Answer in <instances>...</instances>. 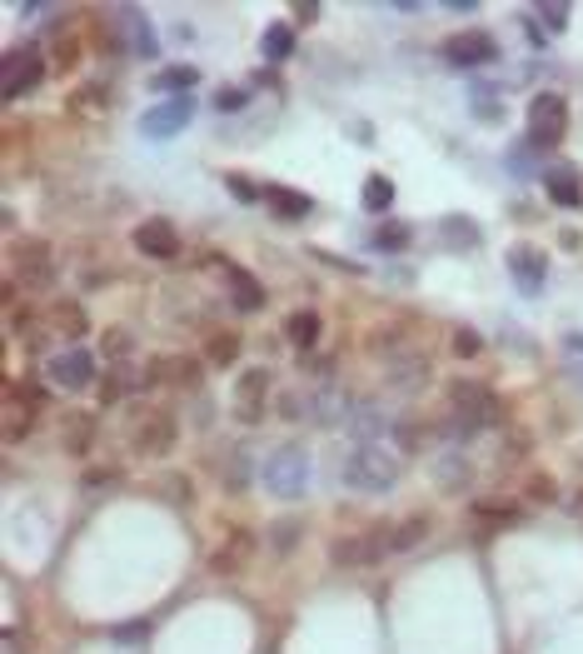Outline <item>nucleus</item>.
<instances>
[{
	"label": "nucleus",
	"mask_w": 583,
	"mask_h": 654,
	"mask_svg": "<svg viewBox=\"0 0 583 654\" xmlns=\"http://www.w3.org/2000/svg\"><path fill=\"white\" fill-rule=\"evenodd\" d=\"M499 420H503V404L489 385H474V380L449 385V420H444V435H449V440H474V435L494 429Z\"/></svg>",
	"instance_id": "1"
},
{
	"label": "nucleus",
	"mask_w": 583,
	"mask_h": 654,
	"mask_svg": "<svg viewBox=\"0 0 583 654\" xmlns=\"http://www.w3.org/2000/svg\"><path fill=\"white\" fill-rule=\"evenodd\" d=\"M344 485L364 489V495H379V489L399 485V455L389 445H354L344 455Z\"/></svg>",
	"instance_id": "2"
},
{
	"label": "nucleus",
	"mask_w": 583,
	"mask_h": 654,
	"mask_svg": "<svg viewBox=\"0 0 583 654\" xmlns=\"http://www.w3.org/2000/svg\"><path fill=\"white\" fill-rule=\"evenodd\" d=\"M259 480H265V489L275 500H300L304 489H309V455L300 445H280V450L265 455Z\"/></svg>",
	"instance_id": "3"
},
{
	"label": "nucleus",
	"mask_w": 583,
	"mask_h": 654,
	"mask_svg": "<svg viewBox=\"0 0 583 654\" xmlns=\"http://www.w3.org/2000/svg\"><path fill=\"white\" fill-rule=\"evenodd\" d=\"M569 135V106L554 90H538L534 106H529V145L538 150H554V145Z\"/></svg>",
	"instance_id": "4"
},
{
	"label": "nucleus",
	"mask_w": 583,
	"mask_h": 654,
	"mask_svg": "<svg viewBox=\"0 0 583 654\" xmlns=\"http://www.w3.org/2000/svg\"><path fill=\"white\" fill-rule=\"evenodd\" d=\"M350 404H354V395L344 390L339 380H315L309 390L300 395V415L315 420V425H344Z\"/></svg>",
	"instance_id": "5"
},
{
	"label": "nucleus",
	"mask_w": 583,
	"mask_h": 654,
	"mask_svg": "<svg viewBox=\"0 0 583 654\" xmlns=\"http://www.w3.org/2000/svg\"><path fill=\"white\" fill-rule=\"evenodd\" d=\"M40 81H46V56H40V50H31V46L11 50V56H5V65H0V96H5V100H25Z\"/></svg>",
	"instance_id": "6"
},
{
	"label": "nucleus",
	"mask_w": 583,
	"mask_h": 654,
	"mask_svg": "<svg viewBox=\"0 0 583 654\" xmlns=\"http://www.w3.org/2000/svg\"><path fill=\"white\" fill-rule=\"evenodd\" d=\"M394 524H374L364 535H350V540H335V565H374V559L394 555Z\"/></svg>",
	"instance_id": "7"
},
{
	"label": "nucleus",
	"mask_w": 583,
	"mask_h": 654,
	"mask_svg": "<svg viewBox=\"0 0 583 654\" xmlns=\"http://www.w3.org/2000/svg\"><path fill=\"white\" fill-rule=\"evenodd\" d=\"M11 280H21V286H31V290L56 286V261H50V245H40V240L15 245V251H11Z\"/></svg>",
	"instance_id": "8"
},
{
	"label": "nucleus",
	"mask_w": 583,
	"mask_h": 654,
	"mask_svg": "<svg viewBox=\"0 0 583 654\" xmlns=\"http://www.w3.org/2000/svg\"><path fill=\"white\" fill-rule=\"evenodd\" d=\"M180 440L175 429V415L170 410H150V415L135 420V455H150V460H160V455H170Z\"/></svg>",
	"instance_id": "9"
},
{
	"label": "nucleus",
	"mask_w": 583,
	"mask_h": 654,
	"mask_svg": "<svg viewBox=\"0 0 583 654\" xmlns=\"http://www.w3.org/2000/svg\"><path fill=\"white\" fill-rule=\"evenodd\" d=\"M444 60L459 65V71H484L499 60V46H494L484 31H464V36H449L444 40Z\"/></svg>",
	"instance_id": "10"
},
{
	"label": "nucleus",
	"mask_w": 583,
	"mask_h": 654,
	"mask_svg": "<svg viewBox=\"0 0 583 654\" xmlns=\"http://www.w3.org/2000/svg\"><path fill=\"white\" fill-rule=\"evenodd\" d=\"M50 380H56L60 390H85V385L95 380V360H90V350H81V346L56 350V355H50Z\"/></svg>",
	"instance_id": "11"
},
{
	"label": "nucleus",
	"mask_w": 583,
	"mask_h": 654,
	"mask_svg": "<svg viewBox=\"0 0 583 654\" xmlns=\"http://www.w3.org/2000/svg\"><path fill=\"white\" fill-rule=\"evenodd\" d=\"M190 116H195V100L175 96V100H165V106H155L150 116L141 120V131L150 135V141H170V135H180L190 125Z\"/></svg>",
	"instance_id": "12"
},
{
	"label": "nucleus",
	"mask_w": 583,
	"mask_h": 654,
	"mask_svg": "<svg viewBox=\"0 0 583 654\" xmlns=\"http://www.w3.org/2000/svg\"><path fill=\"white\" fill-rule=\"evenodd\" d=\"M265 400H269V370H245L240 390H234V415L245 425H259L265 420Z\"/></svg>",
	"instance_id": "13"
},
{
	"label": "nucleus",
	"mask_w": 583,
	"mask_h": 654,
	"mask_svg": "<svg viewBox=\"0 0 583 654\" xmlns=\"http://www.w3.org/2000/svg\"><path fill=\"white\" fill-rule=\"evenodd\" d=\"M135 251L150 261H175L180 255V230L170 220H141L135 226Z\"/></svg>",
	"instance_id": "14"
},
{
	"label": "nucleus",
	"mask_w": 583,
	"mask_h": 654,
	"mask_svg": "<svg viewBox=\"0 0 583 654\" xmlns=\"http://www.w3.org/2000/svg\"><path fill=\"white\" fill-rule=\"evenodd\" d=\"M474 460H469L464 450H444V455H434V485L444 489V495H464L469 485H474Z\"/></svg>",
	"instance_id": "15"
},
{
	"label": "nucleus",
	"mask_w": 583,
	"mask_h": 654,
	"mask_svg": "<svg viewBox=\"0 0 583 654\" xmlns=\"http://www.w3.org/2000/svg\"><path fill=\"white\" fill-rule=\"evenodd\" d=\"M145 385H175V390H195L199 385V365L185 355H160L145 365Z\"/></svg>",
	"instance_id": "16"
},
{
	"label": "nucleus",
	"mask_w": 583,
	"mask_h": 654,
	"mask_svg": "<svg viewBox=\"0 0 583 654\" xmlns=\"http://www.w3.org/2000/svg\"><path fill=\"white\" fill-rule=\"evenodd\" d=\"M509 270H513V280H519V290H524V295H538V290H544L548 261H544V251H538V245H513V251H509Z\"/></svg>",
	"instance_id": "17"
},
{
	"label": "nucleus",
	"mask_w": 583,
	"mask_h": 654,
	"mask_svg": "<svg viewBox=\"0 0 583 654\" xmlns=\"http://www.w3.org/2000/svg\"><path fill=\"white\" fill-rule=\"evenodd\" d=\"M344 429H350L360 445H379V435L389 429V415H385V410H379L374 400H354L350 415H344Z\"/></svg>",
	"instance_id": "18"
},
{
	"label": "nucleus",
	"mask_w": 583,
	"mask_h": 654,
	"mask_svg": "<svg viewBox=\"0 0 583 654\" xmlns=\"http://www.w3.org/2000/svg\"><path fill=\"white\" fill-rule=\"evenodd\" d=\"M110 25H120V31H110V36H116L125 50H135V56H155V36L145 31V21L130 11V5H116V11H110Z\"/></svg>",
	"instance_id": "19"
},
{
	"label": "nucleus",
	"mask_w": 583,
	"mask_h": 654,
	"mask_svg": "<svg viewBox=\"0 0 583 654\" xmlns=\"http://www.w3.org/2000/svg\"><path fill=\"white\" fill-rule=\"evenodd\" d=\"M385 375H389V385H394V390L414 395L424 380H429V360H424V355H414V350H399V355H389Z\"/></svg>",
	"instance_id": "20"
},
{
	"label": "nucleus",
	"mask_w": 583,
	"mask_h": 654,
	"mask_svg": "<svg viewBox=\"0 0 583 654\" xmlns=\"http://www.w3.org/2000/svg\"><path fill=\"white\" fill-rule=\"evenodd\" d=\"M224 286H230L234 310H245V315H255V310H265V286H259L255 275L245 270V265H224Z\"/></svg>",
	"instance_id": "21"
},
{
	"label": "nucleus",
	"mask_w": 583,
	"mask_h": 654,
	"mask_svg": "<svg viewBox=\"0 0 583 654\" xmlns=\"http://www.w3.org/2000/svg\"><path fill=\"white\" fill-rule=\"evenodd\" d=\"M544 185H548V201L563 205V210H579L583 205V180H579V170L573 166H548Z\"/></svg>",
	"instance_id": "22"
},
{
	"label": "nucleus",
	"mask_w": 583,
	"mask_h": 654,
	"mask_svg": "<svg viewBox=\"0 0 583 654\" xmlns=\"http://www.w3.org/2000/svg\"><path fill=\"white\" fill-rule=\"evenodd\" d=\"M141 385H145V370H135V365H110L106 380H100V400H106V404H120L130 390H141Z\"/></svg>",
	"instance_id": "23"
},
{
	"label": "nucleus",
	"mask_w": 583,
	"mask_h": 654,
	"mask_svg": "<svg viewBox=\"0 0 583 654\" xmlns=\"http://www.w3.org/2000/svg\"><path fill=\"white\" fill-rule=\"evenodd\" d=\"M60 445H65L71 455H85L95 445V420L81 415V410H71V415L60 420Z\"/></svg>",
	"instance_id": "24"
},
{
	"label": "nucleus",
	"mask_w": 583,
	"mask_h": 654,
	"mask_svg": "<svg viewBox=\"0 0 583 654\" xmlns=\"http://www.w3.org/2000/svg\"><path fill=\"white\" fill-rule=\"evenodd\" d=\"M265 201L280 220H304V215H309V195L290 191V185H265Z\"/></svg>",
	"instance_id": "25"
},
{
	"label": "nucleus",
	"mask_w": 583,
	"mask_h": 654,
	"mask_svg": "<svg viewBox=\"0 0 583 654\" xmlns=\"http://www.w3.org/2000/svg\"><path fill=\"white\" fill-rule=\"evenodd\" d=\"M46 325H50V335H56V340H71V346H75V340L85 335V310L75 305V300H71V305H56L46 315Z\"/></svg>",
	"instance_id": "26"
},
{
	"label": "nucleus",
	"mask_w": 583,
	"mask_h": 654,
	"mask_svg": "<svg viewBox=\"0 0 583 654\" xmlns=\"http://www.w3.org/2000/svg\"><path fill=\"white\" fill-rule=\"evenodd\" d=\"M319 330H325V325H319L315 310H294L290 320H284V340H290L294 350H309L319 340Z\"/></svg>",
	"instance_id": "27"
},
{
	"label": "nucleus",
	"mask_w": 583,
	"mask_h": 654,
	"mask_svg": "<svg viewBox=\"0 0 583 654\" xmlns=\"http://www.w3.org/2000/svg\"><path fill=\"white\" fill-rule=\"evenodd\" d=\"M424 540H429V520L424 514H414V520H404V524H394V555H409V549H420Z\"/></svg>",
	"instance_id": "28"
},
{
	"label": "nucleus",
	"mask_w": 583,
	"mask_h": 654,
	"mask_svg": "<svg viewBox=\"0 0 583 654\" xmlns=\"http://www.w3.org/2000/svg\"><path fill=\"white\" fill-rule=\"evenodd\" d=\"M245 559H250V535H245V530H234L230 545H224V555H215V570L234 574V570H245Z\"/></svg>",
	"instance_id": "29"
},
{
	"label": "nucleus",
	"mask_w": 583,
	"mask_h": 654,
	"mask_svg": "<svg viewBox=\"0 0 583 654\" xmlns=\"http://www.w3.org/2000/svg\"><path fill=\"white\" fill-rule=\"evenodd\" d=\"M71 110H81V116H100V110H110V90L106 85H75Z\"/></svg>",
	"instance_id": "30"
},
{
	"label": "nucleus",
	"mask_w": 583,
	"mask_h": 654,
	"mask_svg": "<svg viewBox=\"0 0 583 654\" xmlns=\"http://www.w3.org/2000/svg\"><path fill=\"white\" fill-rule=\"evenodd\" d=\"M31 410H36V404H25L21 395H5V440H25V429H31Z\"/></svg>",
	"instance_id": "31"
},
{
	"label": "nucleus",
	"mask_w": 583,
	"mask_h": 654,
	"mask_svg": "<svg viewBox=\"0 0 583 654\" xmlns=\"http://www.w3.org/2000/svg\"><path fill=\"white\" fill-rule=\"evenodd\" d=\"M195 81H199V71H195V65H170V71H160V75H155V90H165V96L175 100L180 90H190V85H195Z\"/></svg>",
	"instance_id": "32"
},
{
	"label": "nucleus",
	"mask_w": 583,
	"mask_h": 654,
	"mask_svg": "<svg viewBox=\"0 0 583 654\" xmlns=\"http://www.w3.org/2000/svg\"><path fill=\"white\" fill-rule=\"evenodd\" d=\"M259 50H265V60H284L294 50V25H269Z\"/></svg>",
	"instance_id": "33"
},
{
	"label": "nucleus",
	"mask_w": 583,
	"mask_h": 654,
	"mask_svg": "<svg viewBox=\"0 0 583 654\" xmlns=\"http://www.w3.org/2000/svg\"><path fill=\"white\" fill-rule=\"evenodd\" d=\"M100 350H106V355L116 360V365H130V350H135V335H130V330H120V325H116V330H106V340H100Z\"/></svg>",
	"instance_id": "34"
},
{
	"label": "nucleus",
	"mask_w": 583,
	"mask_h": 654,
	"mask_svg": "<svg viewBox=\"0 0 583 654\" xmlns=\"http://www.w3.org/2000/svg\"><path fill=\"white\" fill-rule=\"evenodd\" d=\"M389 201H394L389 175H369V180H364V205H369V210H389Z\"/></svg>",
	"instance_id": "35"
},
{
	"label": "nucleus",
	"mask_w": 583,
	"mask_h": 654,
	"mask_svg": "<svg viewBox=\"0 0 583 654\" xmlns=\"http://www.w3.org/2000/svg\"><path fill=\"white\" fill-rule=\"evenodd\" d=\"M409 240H414V235H409L404 220H389V226L374 230V245H379V251H404Z\"/></svg>",
	"instance_id": "36"
},
{
	"label": "nucleus",
	"mask_w": 583,
	"mask_h": 654,
	"mask_svg": "<svg viewBox=\"0 0 583 654\" xmlns=\"http://www.w3.org/2000/svg\"><path fill=\"white\" fill-rule=\"evenodd\" d=\"M394 440H399V450H404V455H414V450H424V440H429V435H424L420 420H399V425H394Z\"/></svg>",
	"instance_id": "37"
},
{
	"label": "nucleus",
	"mask_w": 583,
	"mask_h": 654,
	"mask_svg": "<svg viewBox=\"0 0 583 654\" xmlns=\"http://www.w3.org/2000/svg\"><path fill=\"white\" fill-rule=\"evenodd\" d=\"M444 230H449V245H478V226L474 220H464V215H449Z\"/></svg>",
	"instance_id": "38"
},
{
	"label": "nucleus",
	"mask_w": 583,
	"mask_h": 654,
	"mask_svg": "<svg viewBox=\"0 0 583 654\" xmlns=\"http://www.w3.org/2000/svg\"><path fill=\"white\" fill-rule=\"evenodd\" d=\"M513 520H519V510H513V505H499V500L478 505V524H484V530H494V524H513Z\"/></svg>",
	"instance_id": "39"
},
{
	"label": "nucleus",
	"mask_w": 583,
	"mask_h": 654,
	"mask_svg": "<svg viewBox=\"0 0 583 654\" xmlns=\"http://www.w3.org/2000/svg\"><path fill=\"white\" fill-rule=\"evenodd\" d=\"M240 355V335H215L210 340V365H230Z\"/></svg>",
	"instance_id": "40"
},
{
	"label": "nucleus",
	"mask_w": 583,
	"mask_h": 654,
	"mask_svg": "<svg viewBox=\"0 0 583 654\" xmlns=\"http://www.w3.org/2000/svg\"><path fill=\"white\" fill-rule=\"evenodd\" d=\"M224 489H245L250 485V475H245V455H240V450H234L230 455V460H224Z\"/></svg>",
	"instance_id": "41"
},
{
	"label": "nucleus",
	"mask_w": 583,
	"mask_h": 654,
	"mask_svg": "<svg viewBox=\"0 0 583 654\" xmlns=\"http://www.w3.org/2000/svg\"><path fill=\"white\" fill-rule=\"evenodd\" d=\"M294 540H300V524H294V520H284V524H275V535H269V545L280 549V555H290V549H294Z\"/></svg>",
	"instance_id": "42"
},
{
	"label": "nucleus",
	"mask_w": 583,
	"mask_h": 654,
	"mask_svg": "<svg viewBox=\"0 0 583 654\" xmlns=\"http://www.w3.org/2000/svg\"><path fill=\"white\" fill-rule=\"evenodd\" d=\"M250 100V90H230V85H224L220 96H215V110H224V116H230V110H240Z\"/></svg>",
	"instance_id": "43"
},
{
	"label": "nucleus",
	"mask_w": 583,
	"mask_h": 654,
	"mask_svg": "<svg viewBox=\"0 0 583 654\" xmlns=\"http://www.w3.org/2000/svg\"><path fill=\"white\" fill-rule=\"evenodd\" d=\"M478 350H484V340L474 330H454V355H478Z\"/></svg>",
	"instance_id": "44"
},
{
	"label": "nucleus",
	"mask_w": 583,
	"mask_h": 654,
	"mask_svg": "<svg viewBox=\"0 0 583 654\" xmlns=\"http://www.w3.org/2000/svg\"><path fill=\"white\" fill-rule=\"evenodd\" d=\"M224 185H230V191H234V201H259V191H255V185H250L245 175H224Z\"/></svg>",
	"instance_id": "45"
},
{
	"label": "nucleus",
	"mask_w": 583,
	"mask_h": 654,
	"mask_svg": "<svg viewBox=\"0 0 583 654\" xmlns=\"http://www.w3.org/2000/svg\"><path fill=\"white\" fill-rule=\"evenodd\" d=\"M538 21L554 25V31H563V25H569V5H544V11H538Z\"/></svg>",
	"instance_id": "46"
}]
</instances>
